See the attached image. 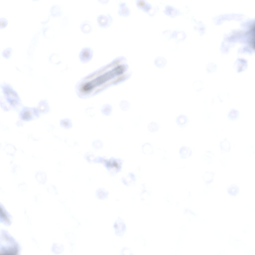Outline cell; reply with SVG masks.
<instances>
[{"instance_id": "cell-1", "label": "cell", "mask_w": 255, "mask_h": 255, "mask_svg": "<svg viewBox=\"0 0 255 255\" xmlns=\"http://www.w3.org/2000/svg\"><path fill=\"white\" fill-rule=\"evenodd\" d=\"M3 90L8 102L11 106L14 108L19 105L20 103L19 98L17 93L11 87L7 85H4Z\"/></svg>"}, {"instance_id": "cell-2", "label": "cell", "mask_w": 255, "mask_h": 255, "mask_svg": "<svg viewBox=\"0 0 255 255\" xmlns=\"http://www.w3.org/2000/svg\"><path fill=\"white\" fill-rule=\"evenodd\" d=\"M38 110L34 108L25 107L21 112L20 117L21 119L25 121H29L38 117Z\"/></svg>"}, {"instance_id": "cell-3", "label": "cell", "mask_w": 255, "mask_h": 255, "mask_svg": "<svg viewBox=\"0 0 255 255\" xmlns=\"http://www.w3.org/2000/svg\"><path fill=\"white\" fill-rule=\"evenodd\" d=\"M113 227L116 235L119 237H122L126 229V224L124 220L119 216L115 222Z\"/></svg>"}, {"instance_id": "cell-4", "label": "cell", "mask_w": 255, "mask_h": 255, "mask_svg": "<svg viewBox=\"0 0 255 255\" xmlns=\"http://www.w3.org/2000/svg\"><path fill=\"white\" fill-rule=\"evenodd\" d=\"M97 23L100 27L106 28L110 26L113 20L112 16L109 13L99 15L97 19Z\"/></svg>"}, {"instance_id": "cell-5", "label": "cell", "mask_w": 255, "mask_h": 255, "mask_svg": "<svg viewBox=\"0 0 255 255\" xmlns=\"http://www.w3.org/2000/svg\"><path fill=\"white\" fill-rule=\"evenodd\" d=\"M119 8L117 12L120 15L127 16L130 14L131 11L127 3L124 1L119 2L118 4Z\"/></svg>"}, {"instance_id": "cell-6", "label": "cell", "mask_w": 255, "mask_h": 255, "mask_svg": "<svg viewBox=\"0 0 255 255\" xmlns=\"http://www.w3.org/2000/svg\"><path fill=\"white\" fill-rule=\"evenodd\" d=\"M176 123L180 128H184L187 127L189 122V118L187 115L180 114L175 118Z\"/></svg>"}, {"instance_id": "cell-7", "label": "cell", "mask_w": 255, "mask_h": 255, "mask_svg": "<svg viewBox=\"0 0 255 255\" xmlns=\"http://www.w3.org/2000/svg\"><path fill=\"white\" fill-rule=\"evenodd\" d=\"M136 4L138 8L148 13L152 9L151 5L145 0H137Z\"/></svg>"}, {"instance_id": "cell-8", "label": "cell", "mask_w": 255, "mask_h": 255, "mask_svg": "<svg viewBox=\"0 0 255 255\" xmlns=\"http://www.w3.org/2000/svg\"><path fill=\"white\" fill-rule=\"evenodd\" d=\"M179 153L181 159H185L191 156L192 151L191 148L184 145L180 148Z\"/></svg>"}, {"instance_id": "cell-9", "label": "cell", "mask_w": 255, "mask_h": 255, "mask_svg": "<svg viewBox=\"0 0 255 255\" xmlns=\"http://www.w3.org/2000/svg\"><path fill=\"white\" fill-rule=\"evenodd\" d=\"M80 27L81 31L85 33L90 32L92 29L91 23L88 20H85L82 21L80 24Z\"/></svg>"}, {"instance_id": "cell-10", "label": "cell", "mask_w": 255, "mask_h": 255, "mask_svg": "<svg viewBox=\"0 0 255 255\" xmlns=\"http://www.w3.org/2000/svg\"><path fill=\"white\" fill-rule=\"evenodd\" d=\"M93 51L90 47H85L83 48L80 52L79 56L82 59H88L92 56Z\"/></svg>"}, {"instance_id": "cell-11", "label": "cell", "mask_w": 255, "mask_h": 255, "mask_svg": "<svg viewBox=\"0 0 255 255\" xmlns=\"http://www.w3.org/2000/svg\"><path fill=\"white\" fill-rule=\"evenodd\" d=\"M167 60L164 57L158 56L154 61L155 65L159 69H163L165 66L167 64Z\"/></svg>"}, {"instance_id": "cell-12", "label": "cell", "mask_w": 255, "mask_h": 255, "mask_svg": "<svg viewBox=\"0 0 255 255\" xmlns=\"http://www.w3.org/2000/svg\"><path fill=\"white\" fill-rule=\"evenodd\" d=\"M62 10L61 7L59 5L54 4L51 7V14L53 16L56 17L60 16L62 13Z\"/></svg>"}, {"instance_id": "cell-13", "label": "cell", "mask_w": 255, "mask_h": 255, "mask_svg": "<svg viewBox=\"0 0 255 255\" xmlns=\"http://www.w3.org/2000/svg\"><path fill=\"white\" fill-rule=\"evenodd\" d=\"M239 188L238 186L235 184H232L227 189L228 194L231 196H236L239 193Z\"/></svg>"}, {"instance_id": "cell-14", "label": "cell", "mask_w": 255, "mask_h": 255, "mask_svg": "<svg viewBox=\"0 0 255 255\" xmlns=\"http://www.w3.org/2000/svg\"><path fill=\"white\" fill-rule=\"evenodd\" d=\"M60 125L61 127L65 129H69L72 127L71 120L68 118H65L60 121Z\"/></svg>"}, {"instance_id": "cell-15", "label": "cell", "mask_w": 255, "mask_h": 255, "mask_svg": "<svg viewBox=\"0 0 255 255\" xmlns=\"http://www.w3.org/2000/svg\"><path fill=\"white\" fill-rule=\"evenodd\" d=\"M64 250V246L61 244L55 243L53 245L52 248L53 252L57 254L63 253Z\"/></svg>"}, {"instance_id": "cell-16", "label": "cell", "mask_w": 255, "mask_h": 255, "mask_svg": "<svg viewBox=\"0 0 255 255\" xmlns=\"http://www.w3.org/2000/svg\"><path fill=\"white\" fill-rule=\"evenodd\" d=\"M100 111L103 115L106 116L110 115L112 111V107L111 105L109 104L104 105L101 109Z\"/></svg>"}, {"instance_id": "cell-17", "label": "cell", "mask_w": 255, "mask_h": 255, "mask_svg": "<svg viewBox=\"0 0 255 255\" xmlns=\"http://www.w3.org/2000/svg\"><path fill=\"white\" fill-rule=\"evenodd\" d=\"M239 111L233 109H231L228 114V119L232 120H235L239 118Z\"/></svg>"}, {"instance_id": "cell-18", "label": "cell", "mask_w": 255, "mask_h": 255, "mask_svg": "<svg viewBox=\"0 0 255 255\" xmlns=\"http://www.w3.org/2000/svg\"><path fill=\"white\" fill-rule=\"evenodd\" d=\"M148 130L152 132H155L158 131L159 125L158 123L155 122H151L149 123L147 126Z\"/></svg>"}, {"instance_id": "cell-19", "label": "cell", "mask_w": 255, "mask_h": 255, "mask_svg": "<svg viewBox=\"0 0 255 255\" xmlns=\"http://www.w3.org/2000/svg\"><path fill=\"white\" fill-rule=\"evenodd\" d=\"M142 147V150L147 154H152L154 153V148L150 143L146 142L143 144Z\"/></svg>"}, {"instance_id": "cell-20", "label": "cell", "mask_w": 255, "mask_h": 255, "mask_svg": "<svg viewBox=\"0 0 255 255\" xmlns=\"http://www.w3.org/2000/svg\"><path fill=\"white\" fill-rule=\"evenodd\" d=\"M39 109L41 112L43 113L48 112L49 110L48 104L45 101H42L40 103Z\"/></svg>"}, {"instance_id": "cell-21", "label": "cell", "mask_w": 255, "mask_h": 255, "mask_svg": "<svg viewBox=\"0 0 255 255\" xmlns=\"http://www.w3.org/2000/svg\"><path fill=\"white\" fill-rule=\"evenodd\" d=\"M214 173L212 172H208L205 173L204 176L205 182L207 184L211 183L213 181Z\"/></svg>"}, {"instance_id": "cell-22", "label": "cell", "mask_w": 255, "mask_h": 255, "mask_svg": "<svg viewBox=\"0 0 255 255\" xmlns=\"http://www.w3.org/2000/svg\"><path fill=\"white\" fill-rule=\"evenodd\" d=\"M221 149L225 152L229 151L230 148V145L229 141L224 140L220 143Z\"/></svg>"}, {"instance_id": "cell-23", "label": "cell", "mask_w": 255, "mask_h": 255, "mask_svg": "<svg viewBox=\"0 0 255 255\" xmlns=\"http://www.w3.org/2000/svg\"><path fill=\"white\" fill-rule=\"evenodd\" d=\"M13 49L10 47H7L4 49L2 52V56L4 58H8L11 55Z\"/></svg>"}, {"instance_id": "cell-24", "label": "cell", "mask_w": 255, "mask_h": 255, "mask_svg": "<svg viewBox=\"0 0 255 255\" xmlns=\"http://www.w3.org/2000/svg\"><path fill=\"white\" fill-rule=\"evenodd\" d=\"M92 147L96 149H101L103 146L102 141L100 139H96L94 141L92 142Z\"/></svg>"}, {"instance_id": "cell-25", "label": "cell", "mask_w": 255, "mask_h": 255, "mask_svg": "<svg viewBox=\"0 0 255 255\" xmlns=\"http://www.w3.org/2000/svg\"><path fill=\"white\" fill-rule=\"evenodd\" d=\"M129 103L126 101H123L120 102V106L121 110L123 111H126L128 110L130 107Z\"/></svg>"}, {"instance_id": "cell-26", "label": "cell", "mask_w": 255, "mask_h": 255, "mask_svg": "<svg viewBox=\"0 0 255 255\" xmlns=\"http://www.w3.org/2000/svg\"><path fill=\"white\" fill-rule=\"evenodd\" d=\"M8 23V20L5 18L2 17L0 18V29L5 27L7 25Z\"/></svg>"}, {"instance_id": "cell-27", "label": "cell", "mask_w": 255, "mask_h": 255, "mask_svg": "<svg viewBox=\"0 0 255 255\" xmlns=\"http://www.w3.org/2000/svg\"><path fill=\"white\" fill-rule=\"evenodd\" d=\"M124 68L122 66H119L116 69L115 72L117 74H120L122 73L123 71Z\"/></svg>"}, {"instance_id": "cell-28", "label": "cell", "mask_w": 255, "mask_h": 255, "mask_svg": "<svg viewBox=\"0 0 255 255\" xmlns=\"http://www.w3.org/2000/svg\"><path fill=\"white\" fill-rule=\"evenodd\" d=\"M10 243H9V244H10ZM8 246V245H6V246ZM9 246V245H8V246Z\"/></svg>"}]
</instances>
